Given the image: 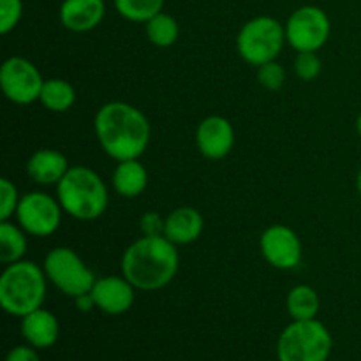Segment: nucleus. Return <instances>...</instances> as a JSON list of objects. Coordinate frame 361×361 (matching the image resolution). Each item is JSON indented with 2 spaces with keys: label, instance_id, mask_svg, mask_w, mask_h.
Here are the masks:
<instances>
[{
  "label": "nucleus",
  "instance_id": "obj_22",
  "mask_svg": "<svg viewBox=\"0 0 361 361\" xmlns=\"http://www.w3.org/2000/svg\"><path fill=\"white\" fill-rule=\"evenodd\" d=\"M147 37L157 48H169L180 35V27L171 14L159 13L147 21Z\"/></svg>",
  "mask_w": 361,
  "mask_h": 361
},
{
  "label": "nucleus",
  "instance_id": "obj_17",
  "mask_svg": "<svg viewBox=\"0 0 361 361\" xmlns=\"http://www.w3.org/2000/svg\"><path fill=\"white\" fill-rule=\"evenodd\" d=\"M21 334L34 348H49L59 338V321L51 312L41 309L21 317Z\"/></svg>",
  "mask_w": 361,
  "mask_h": 361
},
{
  "label": "nucleus",
  "instance_id": "obj_4",
  "mask_svg": "<svg viewBox=\"0 0 361 361\" xmlns=\"http://www.w3.org/2000/svg\"><path fill=\"white\" fill-rule=\"evenodd\" d=\"M44 268L34 261L7 264L0 277V305L11 316H27L41 309L46 298Z\"/></svg>",
  "mask_w": 361,
  "mask_h": 361
},
{
  "label": "nucleus",
  "instance_id": "obj_32",
  "mask_svg": "<svg viewBox=\"0 0 361 361\" xmlns=\"http://www.w3.org/2000/svg\"><path fill=\"white\" fill-rule=\"evenodd\" d=\"M356 129H358V134L361 136V113L358 115V120H356Z\"/></svg>",
  "mask_w": 361,
  "mask_h": 361
},
{
  "label": "nucleus",
  "instance_id": "obj_18",
  "mask_svg": "<svg viewBox=\"0 0 361 361\" xmlns=\"http://www.w3.org/2000/svg\"><path fill=\"white\" fill-rule=\"evenodd\" d=\"M148 185V173L137 159L118 162L113 171V187L122 197H137Z\"/></svg>",
  "mask_w": 361,
  "mask_h": 361
},
{
  "label": "nucleus",
  "instance_id": "obj_1",
  "mask_svg": "<svg viewBox=\"0 0 361 361\" xmlns=\"http://www.w3.org/2000/svg\"><path fill=\"white\" fill-rule=\"evenodd\" d=\"M102 150L116 162L140 159L150 143V122L134 106L113 101L101 106L94 120Z\"/></svg>",
  "mask_w": 361,
  "mask_h": 361
},
{
  "label": "nucleus",
  "instance_id": "obj_10",
  "mask_svg": "<svg viewBox=\"0 0 361 361\" xmlns=\"http://www.w3.org/2000/svg\"><path fill=\"white\" fill-rule=\"evenodd\" d=\"M41 73L30 60L23 56H11L0 67V87L4 95L14 104H32L41 97Z\"/></svg>",
  "mask_w": 361,
  "mask_h": 361
},
{
  "label": "nucleus",
  "instance_id": "obj_25",
  "mask_svg": "<svg viewBox=\"0 0 361 361\" xmlns=\"http://www.w3.org/2000/svg\"><path fill=\"white\" fill-rule=\"evenodd\" d=\"M257 81H259L264 90H281L286 81L284 67L275 62V60L263 63V66L257 67Z\"/></svg>",
  "mask_w": 361,
  "mask_h": 361
},
{
  "label": "nucleus",
  "instance_id": "obj_24",
  "mask_svg": "<svg viewBox=\"0 0 361 361\" xmlns=\"http://www.w3.org/2000/svg\"><path fill=\"white\" fill-rule=\"evenodd\" d=\"M20 200L16 185L9 178L0 180V222L9 221L13 215H16Z\"/></svg>",
  "mask_w": 361,
  "mask_h": 361
},
{
  "label": "nucleus",
  "instance_id": "obj_29",
  "mask_svg": "<svg viewBox=\"0 0 361 361\" xmlns=\"http://www.w3.org/2000/svg\"><path fill=\"white\" fill-rule=\"evenodd\" d=\"M6 361H39V356L34 349L20 345V348H14L13 351L7 355Z\"/></svg>",
  "mask_w": 361,
  "mask_h": 361
},
{
  "label": "nucleus",
  "instance_id": "obj_30",
  "mask_svg": "<svg viewBox=\"0 0 361 361\" xmlns=\"http://www.w3.org/2000/svg\"><path fill=\"white\" fill-rule=\"evenodd\" d=\"M74 302H76V307L78 310H81V312H90L92 309H95V300L94 296H92V293H85V295H80L74 298Z\"/></svg>",
  "mask_w": 361,
  "mask_h": 361
},
{
  "label": "nucleus",
  "instance_id": "obj_11",
  "mask_svg": "<svg viewBox=\"0 0 361 361\" xmlns=\"http://www.w3.org/2000/svg\"><path fill=\"white\" fill-rule=\"evenodd\" d=\"M259 249L267 263L277 270H293L302 263V242L288 226L275 224L264 229Z\"/></svg>",
  "mask_w": 361,
  "mask_h": 361
},
{
  "label": "nucleus",
  "instance_id": "obj_5",
  "mask_svg": "<svg viewBox=\"0 0 361 361\" xmlns=\"http://www.w3.org/2000/svg\"><path fill=\"white\" fill-rule=\"evenodd\" d=\"M331 345V335L323 323L295 321L282 331L277 353L281 361H326Z\"/></svg>",
  "mask_w": 361,
  "mask_h": 361
},
{
  "label": "nucleus",
  "instance_id": "obj_9",
  "mask_svg": "<svg viewBox=\"0 0 361 361\" xmlns=\"http://www.w3.org/2000/svg\"><path fill=\"white\" fill-rule=\"evenodd\" d=\"M62 212L59 200L34 190V192L21 196L16 210V219L25 233L44 238V236L53 235L60 228Z\"/></svg>",
  "mask_w": 361,
  "mask_h": 361
},
{
  "label": "nucleus",
  "instance_id": "obj_13",
  "mask_svg": "<svg viewBox=\"0 0 361 361\" xmlns=\"http://www.w3.org/2000/svg\"><path fill=\"white\" fill-rule=\"evenodd\" d=\"M134 286L127 281L126 277L118 275H109L95 281L92 288V296L95 300L97 309L102 312L118 316V314L127 312L134 303Z\"/></svg>",
  "mask_w": 361,
  "mask_h": 361
},
{
  "label": "nucleus",
  "instance_id": "obj_23",
  "mask_svg": "<svg viewBox=\"0 0 361 361\" xmlns=\"http://www.w3.org/2000/svg\"><path fill=\"white\" fill-rule=\"evenodd\" d=\"M164 6V0H115L118 14L134 23H147L150 18L159 14Z\"/></svg>",
  "mask_w": 361,
  "mask_h": 361
},
{
  "label": "nucleus",
  "instance_id": "obj_26",
  "mask_svg": "<svg viewBox=\"0 0 361 361\" xmlns=\"http://www.w3.org/2000/svg\"><path fill=\"white\" fill-rule=\"evenodd\" d=\"M321 69H323V62L316 51H303L296 55L295 73L300 80L314 81L321 74Z\"/></svg>",
  "mask_w": 361,
  "mask_h": 361
},
{
  "label": "nucleus",
  "instance_id": "obj_28",
  "mask_svg": "<svg viewBox=\"0 0 361 361\" xmlns=\"http://www.w3.org/2000/svg\"><path fill=\"white\" fill-rule=\"evenodd\" d=\"M166 219L161 217L157 212H147L140 219V229L143 236H164Z\"/></svg>",
  "mask_w": 361,
  "mask_h": 361
},
{
  "label": "nucleus",
  "instance_id": "obj_20",
  "mask_svg": "<svg viewBox=\"0 0 361 361\" xmlns=\"http://www.w3.org/2000/svg\"><path fill=\"white\" fill-rule=\"evenodd\" d=\"M27 252V236L18 226L9 221L0 222V261L4 264H13L21 261Z\"/></svg>",
  "mask_w": 361,
  "mask_h": 361
},
{
  "label": "nucleus",
  "instance_id": "obj_31",
  "mask_svg": "<svg viewBox=\"0 0 361 361\" xmlns=\"http://www.w3.org/2000/svg\"><path fill=\"white\" fill-rule=\"evenodd\" d=\"M356 185H358V194H360V197H361V168H360V171H358V180H356Z\"/></svg>",
  "mask_w": 361,
  "mask_h": 361
},
{
  "label": "nucleus",
  "instance_id": "obj_7",
  "mask_svg": "<svg viewBox=\"0 0 361 361\" xmlns=\"http://www.w3.org/2000/svg\"><path fill=\"white\" fill-rule=\"evenodd\" d=\"M42 268L48 281L71 298L90 293L97 281L83 259L69 247H56L49 250Z\"/></svg>",
  "mask_w": 361,
  "mask_h": 361
},
{
  "label": "nucleus",
  "instance_id": "obj_15",
  "mask_svg": "<svg viewBox=\"0 0 361 361\" xmlns=\"http://www.w3.org/2000/svg\"><path fill=\"white\" fill-rule=\"evenodd\" d=\"M69 169L71 166L66 155L51 148L34 152L27 162L28 176L41 185H59Z\"/></svg>",
  "mask_w": 361,
  "mask_h": 361
},
{
  "label": "nucleus",
  "instance_id": "obj_14",
  "mask_svg": "<svg viewBox=\"0 0 361 361\" xmlns=\"http://www.w3.org/2000/svg\"><path fill=\"white\" fill-rule=\"evenodd\" d=\"M106 14L104 0H63L60 6V21L71 32H90Z\"/></svg>",
  "mask_w": 361,
  "mask_h": 361
},
{
  "label": "nucleus",
  "instance_id": "obj_21",
  "mask_svg": "<svg viewBox=\"0 0 361 361\" xmlns=\"http://www.w3.org/2000/svg\"><path fill=\"white\" fill-rule=\"evenodd\" d=\"M288 310L295 321L316 319L319 312V296L310 286H296L288 295Z\"/></svg>",
  "mask_w": 361,
  "mask_h": 361
},
{
  "label": "nucleus",
  "instance_id": "obj_12",
  "mask_svg": "<svg viewBox=\"0 0 361 361\" xmlns=\"http://www.w3.org/2000/svg\"><path fill=\"white\" fill-rule=\"evenodd\" d=\"M196 145L201 154L210 161H221L235 145V129L231 122L221 115L207 116L197 126Z\"/></svg>",
  "mask_w": 361,
  "mask_h": 361
},
{
  "label": "nucleus",
  "instance_id": "obj_3",
  "mask_svg": "<svg viewBox=\"0 0 361 361\" xmlns=\"http://www.w3.org/2000/svg\"><path fill=\"white\" fill-rule=\"evenodd\" d=\"M56 200L71 217L95 221L108 208V187L94 169L73 166L56 185Z\"/></svg>",
  "mask_w": 361,
  "mask_h": 361
},
{
  "label": "nucleus",
  "instance_id": "obj_27",
  "mask_svg": "<svg viewBox=\"0 0 361 361\" xmlns=\"http://www.w3.org/2000/svg\"><path fill=\"white\" fill-rule=\"evenodd\" d=\"M23 14L21 0H0V34H9L14 30Z\"/></svg>",
  "mask_w": 361,
  "mask_h": 361
},
{
  "label": "nucleus",
  "instance_id": "obj_16",
  "mask_svg": "<svg viewBox=\"0 0 361 361\" xmlns=\"http://www.w3.org/2000/svg\"><path fill=\"white\" fill-rule=\"evenodd\" d=\"M203 215L192 207H178L166 217L164 236L175 245H189L203 233Z\"/></svg>",
  "mask_w": 361,
  "mask_h": 361
},
{
  "label": "nucleus",
  "instance_id": "obj_19",
  "mask_svg": "<svg viewBox=\"0 0 361 361\" xmlns=\"http://www.w3.org/2000/svg\"><path fill=\"white\" fill-rule=\"evenodd\" d=\"M39 101L49 111L63 113L73 108L74 101H76V92L69 81L51 78V80H44Z\"/></svg>",
  "mask_w": 361,
  "mask_h": 361
},
{
  "label": "nucleus",
  "instance_id": "obj_6",
  "mask_svg": "<svg viewBox=\"0 0 361 361\" xmlns=\"http://www.w3.org/2000/svg\"><path fill=\"white\" fill-rule=\"evenodd\" d=\"M286 42V27L271 16L247 21L236 37V49L247 63L259 67L281 55Z\"/></svg>",
  "mask_w": 361,
  "mask_h": 361
},
{
  "label": "nucleus",
  "instance_id": "obj_2",
  "mask_svg": "<svg viewBox=\"0 0 361 361\" xmlns=\"http://www.w3.org/2000/svg\"><path fill=\"white\" fill-rule=\"evenodd\" d=\"M176 245L166 236H141L122 256V275L141 291L166 288L178 271Z\"/></svg>",
  "mask_w": 361,
  "mask_h": 361
},
{
  "label": "nucleus",
  "instance_id": "obj_8",
  "mask_svg": "<svg viewBox=\"0 0 361 361\" xmlns=\"http://www.w3.org/2000/svg\"><path fill=\"white\" fill-rule=\"evenodd\" d=\"M286 41L298 53L319 51L330 37V18L321 7L303 6L289 16Z\"/></svg>",
  "mask_w": 361,
  "mask_h": 361
}]
</instances>
